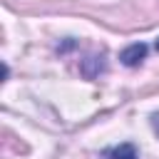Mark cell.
<instances>
[{"instance_id":"1","label":"cell","mask_w":159,"mask_h":159,"mask_svg":"<svg viewBox=\"0 0 159 159\" xmlns=\"http://www.w3.org/2000/svg\"><path fill=\"white\" fill-rule=\"evenodd\" d=\"M144 57H147V45H142V42H134V45H129V47H124V50L119 52V60H122L127 67L139 65Z\"/></svg>"},{"instance_id":"3","label":"cell","mask_w":159,"mask_h":159,"mask_svg":"<svg viewBox=\"0 0 159 159\" xmlns=\"http://www.w3.org/2000/svg\"><path fill=\"white\" fill-rule=\"evenodd\" d=\"M152 127H154V132L159 134V112H157V114H152Z\"/></svg>"},{"instance_id":"2","label":"cell","mask_w":159,"mask_h":159,"mask_svg":"<svg viewBox=\"0 0 159 159\" xmlns=\"http://www.w3.org/2000/svg\"><path fill=\"white\" fill-rule=\"evenodd\" d=\"M102 159H139V154H137V147L127 142V144H119V147L107 149L102 154Z\"/></svg>"},{"instance_id":"4","label":"cell","mask_w":159,"mask_h":159,"mask_svg":"<svg viewBox=\"0 0 159 159\" xmlns=\"http://www.w3.org/2000/svg\"><path fill=\"white\" fill-rule=\"evenodd\" d=\"M154 47H157V50H159V40H157V45H154Z\"/></svg>"}]
</instances>
